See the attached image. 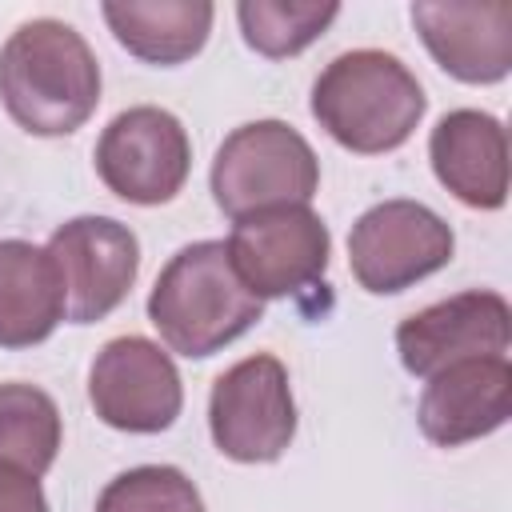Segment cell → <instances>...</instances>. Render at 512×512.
<instances>
[{
	"mask_svg": "<svg viewBox=\"0 0 512 512\" xmlns=\"http://www.w3.org/2000/svg\"><path fill=\"white\" fill-rule=\"evenodd\" d=\"M436 180L468 208H500L508 200V136L504 124L476 108L448 112L428 140Z\"/></svg>",
	"mask_w": 512,
	"mask_h": 512,
	"instance_id": "obj_14",
	"label": "cell"
},
{
	"mask_svg": "<svg viewBox=\"0 0 512 512\" xmlns=\"http://www.w3.org/2000/svg\"><path fill=\"white\" fill-rule=\"evenodd\" d=\"M512 340V312L500 292L472 288L428 304L400 320L396 352L412 376H436L460 360L504 356Z\"/></svg>",
	"mask_w": 512,
	"mask_h": 512,
	"instance_id": "obj_11",
	"label": "cell"
},
{
	"mask_svg": "<svg viewBox=\"0 0 512 512\" xmlns=\"http://www.w3.org/2000/svg\"><path fill=\"white\" fill-rule=\"evenodd\" d=\"M328 248V228L308 204L260 208L240 216L228 236V260L244 288L260 300H280L320 284Z\"/></svg>",
	"mask_w": 512,
	"mask_h": 512,
	"instance_id": "obj_6",
	"label": "cell"
},
{
	"mask_svg": "<svg viewBox=\"0 0 512 512\" xmlns=\"http://www.w3.org/2000/svg\"><path fill=\"white\" fill-rule=\"evenodd\" d=\"M508 416H512V364L504 356L460 360L428 376V388L416 408L420 432L440 448L480 440L496 432Z\"/></svg>",
	"mask_w": 512,
	"mask_h": 512,
	"instance_id": "obj_12",
	"label": "cell"
},
{
	"mask_svg": "<svg viewBox=\"0 0 512 512\" xmlns=\"http://www.w3.org/2000/svg\"><path fill=\"white\" fill-rule=\"evenodd\" d=\"M320 184L312 144L284 120L240 124L212 160V196L232 220L260 208L308 204Z\"/></svg>",
	"mask_w": 512,
	"mask_h": 512,
	"instance_id": "obj_4",
	"label": "cell"
},
{
	"mask_svg": "<svg viewBox=\"0 0 512 512\" xmlns=\"http://www.w3.org/2000/svg\"><path fill=\"white\" fill-rule=\"evenodd\" d=\"M208 428L228 460H280L296 436V404L284 364L268 352H256L220 372L208 400Z\"/></svg>",
	"mask_w": 512,
	"mask_h": 512,
	"instance_id": "obj_5",
	"label": "cell"
},
{
	"mask_svg": "<svg viewBox=\"0 0 512 512\" xmlns=\"http://www.w3.org/2000/svg\"><path fill=\"white\" fill-rule=\"evenodd\" d=\"M260 316L264 300L244 288L224 240H200L180 248L164 264L148 296V320L156 324L160 340L188 360L220 352Z\"/></svg>",
	"mask_w": 512,
	"mask_h": 512,
	"instance_id": "obj_2",
	"label": "cell"
},
{
	"mask_svg": "<svg viewBox=\"0 0 512 512\" xmlns=\"http://www.w3.org/2000/svg\"><path fill=\"white\" fill-rule=\"evenodd\" d=\"M88 400L108 428L164 432L184 404L180 372L160 344L144 336L108 340L88 372Z\"/></svg>",
	"mask_w": 512,
	"mask_h": 512,
	"instance_id": "obj_10",
	"label": "cell"
},
{
	"mask_svg": "<svg viewBox=\"0 0 512 512\" xmlns=\"http://www.w3.org/2000/svg\"><path fill=\"white\" fill-rule=\"evenodd\" d=\"M452 228L416 200H384L368 208L348 236V264L360 288L384 296L440 272L452 260Z\"/></svg>",
	"mask_w": 512,
	"mask_h": 512,
	"instance_id": "obj_7",
	"label": "cell"
},
{
	"mask_svg": "<svg viewBox=\"0 0 512 512\" xmlns=\"http://www.w3.org/2000/svg\"><path fill=\"white\" fill-rule=\"evenodd\" d=\"M340 16V4H288V0H244L236 4V20L244 40L272 60L304 52L332 20Z\"/></svg>",
	"mask_w": 512,
	"mask_h": 512,
	"instance_id": "obj_18",
	"label": "cell"
},
{
	"mask_svg": "<svg viewBox=\"0 0 512 512\" xmlns=\"http://www.w3.org/2000/svg\"><path fill=\"white\" fill-rule=\"evenodd\" d=\"M0 512H48L40 480L16 468H0Z\"/></svg>",
	"mask_w": 512,
	"mask_h": 512,
	"instance_id": "obj_20",
	"label": "cell"
},
{
	"mask_svg": "<svg viewBox=\"0 0 512 512\" xmlns=\"http://www.w3.org/2000/svg\"><path fill=\"white\" fill-rule=\"evenodd\" d=\"M312 116L336 144L376 156L412 136L424 116V88L392 52L356 48L316 76Z\"/></svg>",
	"mask_w": 512,
	"mask_h": 512,
	"instance_id": "obj_3",
	"label": "cell"
},
{
	"mask_svg": "<svg viewBox=\"0 0 512 512\" xmlns=\"http://www.w3.org/2000/svg\"><path fill=\"white\" fill-rule=\"evenodd\" d=\"M60 452L56 400L32 384H0V468L44 476Z\"/></svg>",
	"mask_w": 512,
	"mask_h": 512,
	"instance_id": "obj_17",
	"label": "cell"
},
{
	"mask_svg": "<svg viewBox=\"0 0 512 512\" xmlns=\"http://www.w3.org/2000/svg\"><path fill=\"white\" fill-rule=\"evenodd\" d=\"M216 8L208 0H160V4H104V20L116 40L148 64H180L196 56L212 32Z\"/></svg>",
	"mask_w": 512,
	"mask_h": 512,
	"instance_id": "obj_16",
	"label": "cell"
},
{
	"mask_svg": "<svg viewBox=\"0 0 512 512\" xmlns=\"http://www.w3.org/2000/svg\"><path fill=\"white\" fill-rule=\"evenodd\" d=\"M192 168V144L184 124L152 104L120 112L100 144H96V172L128 204H164L172 200Z\"/></svg>",
	"mask_w": 512,
	"mask_h": 512,
	"instance_id": "obj_8",
	"label": "cell"
},
{
	"mask_svg": "<svg viewBox=\"0 0 512 512\" xmlns=\"http://www.w3.org/2000/svg\"><path fill=\"white\" fill-rule=\"evenodd\" d=\"M64 320V280L28 240H0V348H32Z\"/></svg>",
	"mask_w": 512,
	"mask_h": 512,
	"instance_id": "obj_15",
	"label": "cell"
},
{
	"mask_svg": "<svg viewBox=\"0 0 512 512\" xmlns=\"http://www.w3.org/2000/svg\"><path fill=\"white\" fill-rule=\"evenodd\" d=\"M436 64L464 84H496L512 68V4H412Z\"/></svg>",
	"mask_w": 512,
	"mask_h": 512,
	"instance_id": "obj_13",
	"label": "cell"
},
{
	"mask_svg": "<svg viewBox=\"0 0 512 512\" xmlns=\"http://www.w3.org/2000/svg\"><path fill=\"white\" fill-rule=\"evenodd\" d=\"M48 256L64 280V316L72 324L104 320L132 292L140 244L128 224L108 216H76L48 240Z\"/></svg>",
	"mask_w": 512,
	"mask_h": 512,
	"instance_id": "obj_9",
	"label": "cell"
},
{
	"mask_svg": "<svg viewBox=\"0 0 512 512\" xmlns=\"http://www.w3.org/2000/svg\"><path fill=\"white\" fill-rule=\"evenodd\" d=\"M96 512H204V500L180 468L144 464L108 480Z\"/></svg>",
	"mask_w": 512,
	"mask_h": 512,
	"instance_id": "obj_19",
	"label": "cell"
},
{
	"mask_svg": "<svg viewBox=\"0 0 512 512\" xmlns=\"http://www.w3.org/2000/svg\"><path fill=\"white\" fill-rule=\"evenodd\" d=\"M0 100L32 136H68L100 104V64L88 40L52 16L20 24L0 48Z\"/></svg>",
	"mask_w": 512,
	"mask_h": 512,
	"instance_id": "obj_1",
	"label": "cell"
}]
</instances>
